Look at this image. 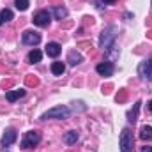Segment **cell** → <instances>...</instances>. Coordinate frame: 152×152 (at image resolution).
Wrapping results in <instances>:
<instances>
[{
	"label": "cell",
	"mask_w": 152,
	"mask_h": 152,
	"mask_svg": "<svg viewBox=\"0 0 152 152\" xmlns=\"http://www.w3.org/2000/svg\"><path fill=\"white\" fill-rule=\"evenodd\" d=\"M115 36H117V28L115 27H106L99 37V46L108 50L110 46H113V41H115Z\"/></svg>",
	"instance_id": "6da1fadb"
},
{
	"label": "cell",
	"mask_w": 152,
	"mask_h": 152,
	"mask_svg": "<svg viewBox=\"0 0 152 152\" xmlns=\"http://www.w3.org/2000/svg\"><path fill=\"white\" fill-rule=\"evenodd\" d=\"M120 152H133V133L129 127H124L120 133Z\"/></svg>",
	"instance_id": "7a4b0ae2"
},
{
	"label": "cell",
	"mask_w": 152,
	"mask_h": 152,
	"mask_svg": "<svg viewBox=\"0 0 152 152\" xmlns=\"http://www.w3.org/2000/svg\"><path fill=\"white\" fill-rule=\"evenodd\" d=\"M69 108L67 106H55V108H51V110H48L46 113L42 115V118L44 120H48V118H67L69 117Z\"/></svg>",
	"instance_id": "3957f363"
},
{
	"label": "cell",
	"mask_w": 152,
	"mask_h": 152,
	"mask_svg": "<svg viewBox=\"0 0 152 152\" xmlns=\"http://www.w3.org/2000/svg\"><path fill=\"white\" fill-rule=\"evenodd\" d=\"M39 142H41V133H39V131H28V133L25 134L23 142H21V147H23V149H30V147L37 145Z\"/></svg>",
	"instance_id": "277c9868"
},
{
	"label": "cell",
	"mask_w": 152,
	"mask_h": 152,
	"mask_svg": "<svg viewBox=\"0 0 152 152\" xmlns=\"http://www.w3.org/2000/svg\"><path fill=\"white\" fill-rule=\"evenodd\" d=\"M23 42L25 44H28V46H37L39 42H41V34L39 32H34V30H25L23 32Z\"/></svg>",
	"instance_id": "5b68a950"
},
{
	"label": "cell",
	"mask_w": 152,
	"mask_h": 152,
	"mask_svg": "<svg viewBox=\"0 0 152 152\" xmlns=\"http://www.w3.org/2000/svg\"><path fill=\"white\" fill-rule=\"evenodd\" d=\"M138 75L142 76L143 80L151 81L152 80V58H149V60H145V62L140 64V67H138Z\"/></svg>",
	"instance_id": "8992f818"
},
{
	"label": "cell",
	"mask_w": 152,
	"mask_h": 152,
	"mask_svg": "<svg viewBox=\"0 0 152 152\" xmlns=\"http://www.w3.org/2000/svg\"><path fill=\"white\" fill-rule=\"evenodd\" d=\"M16 138H18V133H16V129L9 127V129L4 133V136H2V145H4V147H9V145H12V143L16 142Z\"/></svg>",
	"instance_id": "52a82bcc"
},
{
	"label": "cell",
	"mask_w": 152,
	"mask_h": 152,
	"mask_svg": "<svg viewBox=\"0 0 152 152\" xmlns=\"http://www.w3.org/2000/svg\"><path fill=\"white\" fill-rule=\"evenodd\" d=\"M34 23L37 27H48L50 25V12L48 11H39L34 16Z\"/></svg>",
	"instance_id": "ba28073f"
},
{
	"label": "cell",
	"mask_w": 152,
	"mask_h": 152,
	"mask_svg": "<svg viewBox=\"0 0 152 152\" xmlns=\"http://www.w3.org/2000/svg\"><path fill=\"white\" fill-rule=\"evenodd\" d=\"M96 71L101 76H112L113 75V64L112 62H101V64H97Z\"/></svg>",
	"instance_id": "9c48e42d"
},
{
	"label": "cell",
	"mask_w": 152,
	"mask_h": 152,
	"mask_svg": "<svg viewBox=\"0 0 152 152\" xmlns=\"http://www.w3.org/2000/svg\"><path fill=\"white\" fill-rule=\"evenodd\" d=\"M60 51H62V46L58 44V42H48V46H46V53H48V57H58L60 55Z\"/></svg>",
	"instance_id": "30bf717a"
},
{
	"label": "cell",
	"mask_w": 152,
	"mask_h": 152,
	"mask_svg": "<svg viewBox=\"0 0 152 152\" xmlns=\"http://www.w3.org/2000/svg\"><path fill=\"white\" fill-rule=\"evenodd\" d=\"M25 96V90L23 88H20V90H9L7 94H5V99L9 101V103H14V101H18L20 97H23Z\"/></svg>",
	"instance_id": "8fae6325"
},
{
	"label": "cell",
	"mask_w": 152,
	"mask_h": 152,
	"mask_svg": "<svg viewBox=\"0 0 152 152\" xmlns=\"http://www.w3.org/2000/svg\"><path fill=\"white\" fill-rule=\"evenodd\" d=\"M51 73L55 76H62L66 73V66H64L62 62H53V64H51Z\"/></svg>",
	"instance_id": "7c38bea8"
},
{
	"label": "cell",
	"mask_w": 152,
	"mask_h": 152,
	"mask_svg": "<svg viewBox=\"0 0 152 152\" xmlns=\"http://www.w3.org/2000/svg\"><path fill=\"white\" fill-rule=\"evenodd\" d=\"M83 60V57L78 53V51H69V57H67V62L71 64V66H78L80 62Z\"/></svg>",
	"instance_id": "4fadbf2b"
},
{
	"label": "cell",
	"mask_w": 152,
	"mask_h": 152,
	"mask_svg": "<svg viewBox=\"0 0 152 152\" xmlns=\"http://www.w3.org/2000/svg\"><path fill=\"white\" fill-rule=\"evenodd\" d=\"M53 16L57 18V20H64V18H67V9L66 7H53Z\"/></svg>",
	"instance_id": "5bb4252c"
},
{
	"label": "cell",
	"mask_w": 152,
	"mask_h": 152,
	"mask_svg": "<svg viewBox=\"0 0 152 152\" xmlns=\"http://www.w3.org/2000/svg\"><path fill=\"white\" fill-rule=\"evenodd\" d=\"M41 58H42V53L39 50H32L28 53V62L30 64H37V62H41Z\"/></svg>",
	"instance_id": "9a60e30c"
},
{
	"label": "cell",
	"mask_w": 152,
	"mask_h": 152,
	"mask_svg": "<svg viewBox=\"0 0 152 152\" xmlns=\"http://www.w3.org/2000/svg\"><path fill=\"white\" fill-rule=\"evenodd\" d=\"M64 142L67 143V145H73L78 142V133L76 131H69V133H66L64 134Z\"/></svg>",
	"instance_id": "2e32d148"
},
{
	"label": "cell",
	"mask_w": 152,
	"mask_h": 152,
	"mask_svg": "<svg viewBox=\"0 0 152 152\" xmlns=\"http://www.w3.org/2000/svg\"><path fill=\"white\" fill-rule=\"evenodd\" d=\"M140 138H142V140H151L152 138V127L151 126H143V127L140 129Z\"/></svg>",
	"instance_id": "e0dca14e"
},
{
	"label": "cell",
	"mask_w": 152,
	"mask_h": 152,
	"mask_svg": "<svg viewBox=\"0 0 152 152\" xmlns=\"http://www.w3.org/2000/svg\"><path fill=\"white\" fill-rule=\"evenodd\" d=\"M140 104H142V103L138 101V103L134 104V110H131V112L127 113V120L133 122V124H134V120H136V115H138V110H140Z\"/></svg>",
	"instance_id": "ac0fdd59"
},
{
	"label": "cell",
	"mask_w": 152,
	"mask_h": 152,
	"mask_svg": "<svg viewBox=\"0 0 152 152\" xmlns=\"http://www.w3.org/2000/svg\"><path fill=\"white\" fill-rule=\"evenodd\" d=\"M14 5H16L18 11H27L28 9V0H16Z\"/></svg>",
	"instance_id": "d6986e66"
},
{
	"label": "cell",
	"mask_w": 152,
	"mask_h": 152,
	"mask_svg": "<svg viewBox=\"0 0 152 152\" xmlns=\"http://www.w3.org/2000/svg\"><path fill=\"white\" fill-rule=\"evenodd\" d=\"M0 16H2V20H4V23H5V21H11V20H12V11H11V9H4V11L0 12Z\"/></svg>",
	"instance_id": "ffe728a7"
},
{
	"label": "cell",
	"mask_w": 152,
	"mask_h": 152,
	"mask_svg": "<svg viewBox=\"0 0 152 152\" xmlns=\"http://www.w3.org/2000/svg\"><path fill=\"white\" fill-rule=\"evenodd\" d=\"M126 99V92H122L120 96H117V101H124Z\"/></svg>",
	"instance_id": "44dd1931"
},
{
	"label": "cell",
	"mask_w": 152,
	"mask_h": 152,
	"mask_svg": "<svg viewBox=\"0 0 152 152\" xmlns=\"http://www.w3.org/2000/svg\"><path fill=\"white\" fill-rule=\"evenodd\" d=\"M103 2H104V0H97V7H99V9H103V7H104V5H103Z\"/></svg>",
	"instance_id": "7402d4cb"
},
{
	"label": "cell",
	"mask_w": 152,
	"mask_h": 152,
	"mask_svg": "<svg viewBox=\"0 0 152 152\" xmlns=\"http://www.w3.org/2000/svg\"><path fill=\"white\" fill-rule=\"evenodd\" d=\"M142 152H152V147H143V151Z\"/></svg>",
	"instance_id": "603a6c76"
},
{
	"label": "cell",
	"mask_w": 152,
	"mask_h": 152,
	"mask_svg": "<svg viewBox=\"0 0 152 152\" xmlns=\"http://www.w3.org/2000/svg\"><path fill=\"white\" fill-rule=\"evenodd\" d=\"M104 2H106V4H113L115 0H104Z\"/></svg>",
	"instance_id": "cb8c5ba5"
},
{
	"label": "cell",
	"mask_w": 152,
	"mask_h": 152,
	"mask_svg": "<svg viewBox=\"0 0 152 152\" xmlns=\"http://www.w3.org/2000/svg\"><path fill=\"white\" fill-rule=\"evenodd\" d=\"M149 110H151V112H152V101H151V103H149Z\"/></svg>",
	"instance_id": "d4e9b609"
},
{
	"label": "cell",
	"mask_w": 152,
	"mask_h": 152,
	"mask_svg": "<svg viewBox=\"0 0 152 152\" xmlns=\"http://www.w3.org/2000/svg\"><path fill=\"white\" fill-rule=\"evenodd\" d=\"M0 25H4V20H2V16H0Z\"/></svg>",
	"instance_id": "484cf974"
}]
</instances>
